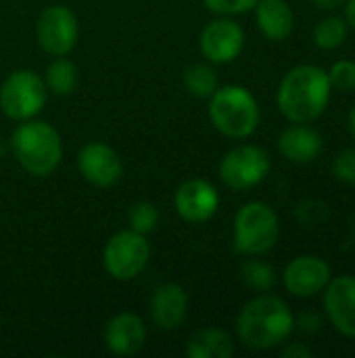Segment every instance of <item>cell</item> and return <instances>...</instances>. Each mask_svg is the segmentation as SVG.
I'll return each instance as SVG.
<instances>
[{
    "label": "cell",
    "instance_id": "cell-1",
    "mask_svg": "<svg viewBox=\"0 0 355 358\" xmlns=\"http://www.w3.org/2000/svg\"><path fill=\"white\" fill-rule=\"evenodd\" d=\"M295 331V315L276 296L262 294L249 300L236 317L239 342L249 350H272L282 346Z\"/></svg>",
    "mask_w": 355,
    "mask_h": 358
},
{
    "label": "cell",
    "instance_id": "cell-2",
    "mask_svg": "<svg viewBox=\"0 0 355 358\" xmlns=\"http://www.w3.org/2000/svg\"><path fill=\"white\" fill-rule=\"evenodd\" d=\"M328 73L318 65H297L280 80L276 103L291 124H310L318 120L331 103Z\"/></svg>",
    "mask_w": 355,
    "mask_h": 358
},
{
    "label": "cell",
    "instance_id": "cell-3",
    "mask_svg": "<svg viewBox=\"0 0 355 358\" xmlns=\"http://www.w3.org/2000/svg\"><path fill=\"white\" fill-rule=\"evenodd\" d=\"M10 149L17 164L31 176L52 174L63 159V141L61 134L46 122L25 120L21 122L10 136Z\"/></svg>",
    "mask_w": 355,
    "mask_h": 358
},
{
    "label": "cell",
    "instance_id": "cell-4",
    "mask_svg": "<svg viewBox=\"0 0 355 358\" xmlns=\"http://www.w3.org/2000/svg\"><path fill=\"white\" fill-rule=\"evenodd\" d=\"M257 99L239 84L218 86L209 96V120L213 128L228 138H247L259 126Z\"/></svg>",
    "mask_w": 355,
    "mask_h": 358
},
{
    "label": "cell",
    "instance_id": "cell-5",
    "mask_svg": "<svg viewBox=\"0 0 355 358\" xmlns=\"http://www.w3.org/2000/svg\"><path fill=\"white\" fill-rule=\"evenodd\" d=\"M280 237V220L264 201L245 203L234 216V250L243 256L268 254Z\"/></svg>",
    "mask_w": 355,
    "mask_h": 358
},
{
    "label": "cell",
    "instance_id": "cell-6",
    "mask_svg": "<svg viewBox=\"0 0 355 358\" xmlns=\"http://www.w3.org/2000/svg\"><path fill=\"white\" fill-rule=\"evenodd\" d=\"M46 99L48 88L44 78L31 69H17L8 73L0 86V109L15 122L36 117L44 109Z\"/></svg>",
    "mask_w": 355,
    "mask_h": 358
},
{
    "label": "cell",
    "instance_id": "cell-7",
    "mask_svg": "<svg viewBox=\"0 0 355 358\" xmlns=\"http://www.w3.org/2000/svg\"><path fill=\"white\" fill-rule=\"evenodd\" d=\"M151 260V245L144 235L128 229L115 233L103 250L105 271L117 281L136 279Z\"/></svg>",
    "mask_w": 355,
    "mask_h": 358
},
{
    "label": "cell",
    "instance_id": "cell-8",
    "mask_svg": "<svg viewBox=\"0 0 355 358\" xmlns=\"http://www.w3.org/2000/svg\"><path fill=\"white\" fill-rule=\"evenodd\" d=\"M270 155L257 145H239L230 149L220 162V178L234 191L257 187L270 174Z\"/></svg>",
    "mask_w": 355,
    "mask_h": 358
},
{
    "label": "cell",
    "instance_id": "cell-9",
    "mask_svg": "<svg viewBox=\"0 0 355 358\" xmlns=\"http://www.w3.org/2000/svg\"><path fill=\"white\" fill-rule=\"evenodd\" d=\"M80 36L77 19L65 4L46 6L36 21V38L50 57H65L73 50Z\"/></svg>",
    "mask_w": 355,
    "mask_h": 358
},
{
    "label": "cell",
    "instance_id": "cell-10",
    "mask_svg": "<svg viewBox=\"0 0 355 358\" xmlns=\"http://www.w3.org/2000/svg\"><path fill=\"white\" fill-rule=\"evenodd\" d=\"M243 46H245L243 27L228 17L209 21L199 36V48L203 57L218 65L232 63L243 52Z\"/></svg>",
    "mask_w": 355,
    "mask_h": 358
},
{
    "label": "cell",
    "instance_id": "cell-11",
    "mask_svg": "<svg viewBox=\"0 0 355 358\" xmlns=\"http://www.w3.org/2000/svg\"><path fill=\"white\" fill-rule=\"evenodd\" d=\"M77 168L84 180L94 187L109 189L123 176V164L119 153L107 143H88L77 153Z\"/></svg>",
    "mask_w": 355,
    "mask_h": 358
},
{
    "label": "cell",
    "instance_id": "cell-12",
    "mask_svg": "<svg viewBox=\"0 0 355 358\" xmlns=\"http://www.w3.org/2000/svg\"><path fill=\"white\" fill-rule=\"evenodd\" d=\"M331 279V264L318 256H297L282 273V283L295 298H314L322 294Z\"/></svg>",
    "mask_w": 355,
    "mask_h": 358
},
{
    "label": "cell",
    "instance_id": "cell-13",
    "mask_svg": "<svg viewBox=\"0 0 355 358\" xmlns=\"http://www.w3.org/2000/svg\"><path fill=\"white\" fill-rule=\"evenodd\" d=\"M174 206L178 216L190 224H203L211 220L220 208L218 189L203 178H190L182 182L176 191Z\"/></svg>",
    "mask_w": 355,
    "mask_h": 358
},
{
    "label": "cell",
    "instance_id": "cell-14",
    "mask_svg": "<svg viewBox=\"0 0 355 358\" xmlns=\"http://www.w3.org/2000/svg\"><path fill=\"white\" fill-rule=\"evenodd\" d=\"M322 294L328 323L341 336L355 340V275L333 277Z\"/></svg>",
    "mask_w": 355,
    "mask_h": 358
},
{
    "label": "cell",
    "instance_id": "cell-15",
    "mask_svg": "<svg viewBox=\"0 0 355 358\" xmlns=\"http://www.w3.org/2000/svg\"><path fill=\"white\" fill-rule=\"evenodd\" d=\"M105 346L115 357H134L146 342L144 321L134 313H119L105 325Z\"/></svg>",
    "mask_w": 355,
    "mask_h": 358
},
{
    "label": "cell",
    "instance_id": "cell-16",
    "mask_svg": "<svg viewBox=\"0 0 355 358\" xmlns=\"http://www.w3.org/2000/svg\"><path fill=\"white\" fill-rule=\"evenodd\" d=\"M188 313V296L178 283H163L151 296V319L163 331L178 329Z\"/></svg>",
    "mask_w": 355,
    "mask_h": 358
},
{
    "label": "cell",
    "instance_id": "cell-17",
    "mask_svg": "<svg viewBox=\"0 0 355 358\" xmlns=\"http://www.w3.org/2000/svg\"><path fill=\"white\" fill-rule=\"evenodd\" d=\"M278 151L293 164H310L322 151V136L308 124H293L278 136Z\"/></svg>",
    "mask_w": 355,
    "mask_h": 358
},
{
    "label": "cell",
    "instance_id": "cell-18",
    "mask_svg": "<svg viewBox=\"0 0 355 358\" xmlns=\"http://www.w3.org/2000/svg\"><path fill=\"white\" fill-rule=\"evenodd\" d=\"M255 19L262 34L274 42L287 40L295 27V13L285 0H257Z\"/></svg>",
    "mask_w": 355,
    "mask_h": 358
},
{
    "label": "cell",
    "instance_id": "cell-19",
    "mask_svg": "<svg viewBox=\"0 0 355 358\" xmlns=\"http://www.w3.org/2000/svg\"><path fill=\"white\" fill-rule=\"evenodd\" d=\"M234 355V342L228 331L218 327H205L192 334L186 344L188 358H230Z\"/></svg>",
    "mask_w": 355,
    "mask_h": 358
},
{
    "label": "cell",
    "instance_id": "cell-20",
    "mask_svg": "<svg viewBox=\"0 0 355 358\" xmlns=\"http://www.w3.org/2000/svg\"><path fill=\"white\" fill-rule=\"evenodd\" d=\"M80 82V71L75 67L73 61L65 59V57H56L44 73V84L48 88V92L56 94V96H69Z\"/></svg>",
    "mask_w": 355,
    "mask_h": 358
},
{
    "label": "cell",
    "instance_id": "cell-21",
    "mask_svg": "<svg viewBox=\"0 0 355 358\" xmlns=\"http://www.w3.org/2000/svg\"><path fill=\"white\" fill-rule=\"evenodd\" d=\"M184 86L197 99H209L218 90V73L207 63H192L184 69Z\"/></svg>",
    "mask_w": 355,
    "mask_h": 358
},
{
    "label": "cell",
    "instance_id": "cell-22",
    "mask_svg": "<svg viewBox=\"0 0 355 358\" xmlns=\"http://www.w3.org/2000/svg\"><path fill=\"white\" fill-rule=\"evenodd\" d=\"M347 31H349L347 21L343 17L331 15L318 21V25L314 27V42L322 50H335L345 42Z\"/></svg>",
    "mask_w": 355,
    "mask_h": 358
},
{
    "label": "cell",
    "instance_id": "cell-23",
    "mask_svg": "<svg viewBox=\"0 0 355 358\" xmlns=\"http://www.w3.org/2000/svg\"><path fill=\"white\" fill-rule=\"evenodd\" d=\"M241 279H243V283L249 289H255V292H262V294L270 292L276 285V273H274V268L268 262L257 260L255 256H251L241 266Z\"/></svg>",
    "mask_w": 355,
    "mask_h": 358
},
{
    "label": "cell",
    "instance_id": "cell-24",
    "mask_svg": "<svg viewBox=\"0 0 355 358\" xmlns=\"http://www.w3.org/2000/svg\"><path fill=\"white\" fill-rule=\"evenodd\" d=\"M159 210L155 203L151 201H138L130 208L128 212V224L132 231L140 233V235H149L157 229L159 224Z\"/></svg>",
    "mask_w": 355,
    "mask_h": 358
},
{
    "label": "cell",
    "instance_id": "cell-25",
    "mask_svg": "<svg viewBox=\"0 0 355 358\" xmlns=\"http://www.w3.org/2000/svg\"><path fill=\"white\" fill-rule=\"evenodd\" d=\"M326 73H328V82H331L333 90H339V92H354L355 90V61L341 59Z\"/></svg>",
    "mask_w": 355,
    "mask_h": 358
},
{
    "label": "cell",
    "instance_id": "cell-26",
    "mask_svg": "<svg viewBox=\"0 0 355 358\" xmlns=\"http://www.w3.org/2000/svg\"><path fill=\"white\" fill-rule=\"evenodd\" d=\"M333 176L339 182L355 185V147L343 149L333 159Z\"/></svg>",
    "mask_w": 355,
    "mask_h": 358
},
{
    "label": "cell",
    "instance_id": "cell-27",
    "mask_svg": "<svg viewBox=\"0 0 355 358\" xmlns=\"http://www.w3.org/2000/svg\"><path fill=\"white\" fill-rule=\"evenodd\" d=\"M203 4L218 15L232 17V15H243L251 8H255L257 0H203Z\"/></svg>",
    "mask_w": 355,
    "mask_h": 358
},
{
    "label": "cell",
    "instance_id": "cell-28",
    "mask_svg": "<svg viewBox=\"0 0 355 358\" xmlns=\"http://www.w3.org/2000/svg\"><path fill=\"white\" fill-rule=\"evenodd\" d=\"M295 329L305 336H316L324 329V319L316 310H303L295 317Z\"/></svg>",
    "mask_w": 355,
    "mask_h": 358
},
{
    "label": "cell",
    "instance_id": "cell-29",
    "mask_svg": "<svg viewBox=\"0 0 355 358\" xmlns=\"http://www.w3.org/2000/svg\"><path fill=\"white\" fill-rule=\"evenodd\" d=\"M280 357L282 358H312L314 357V352H312V348H308L305 344H295V342H291V344H287L282 350H280Z\"/></svg>",
    "mask_w": 355,
    "mask_h": 358
},
{
    "label": "cell",
    "instance_id": "cell-30",
    "mask_svg": "<svg viewBox=\"0 0 355 358\" xmlns=\"http://www.w3.org/2000/svg\"><path fill=\"white\" fill-rule=\"evenodd\" d=\"M314 4L322 10H337L339 6L345 4V0H314Z\"/></svg>",
    "mask_w": 355,
    "mask_h": 358
},
{
    "label": "cell",
    "instance_id": "cell-31",
    "mask_svg": "<svg viewBox=\"0 0 355 358\" xmlns=\"http://www.w3.org/2000/svg\"><path fill=\"white\" fill-rule=\"evenodd\" d=\"M345 21H347V25L355 29V0H347L345 2V17H343Z\"/></svg>",
    "mask_w": 355,
    "mask_h": 358
},
{
    "label": "cell",
    "instance_id": "cell-32",
    "mask_svg": "<svg viewBox=\"0 0 355 358\" xmlns=\"http://www.w3.org/2000/svg\"><path fill=\"white\" fill-rule=\"evenodd\" d=\"M349 132H352V136L355 138V105L352 107V111H349Z\"/></svg>",
    "mask_w": 355,
    "mask_h": 358
}]
</instances>
